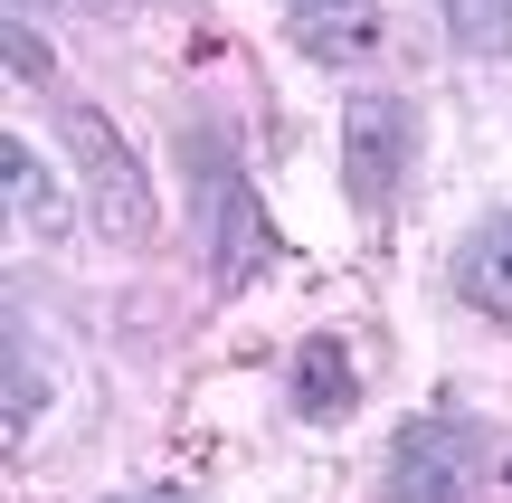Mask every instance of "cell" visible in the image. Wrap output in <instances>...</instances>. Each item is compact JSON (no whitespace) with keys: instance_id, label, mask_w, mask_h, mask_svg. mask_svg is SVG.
I'll return each mask as SVG.
<instances>
[{"instance_id":"1","label":"cell","mask_w":512,"mask_h":503,"mask_svg":"<svg viewBox=\"0 0 512 503\" xmlns=\"http://www.w3.org/2000/svg\"><path fill=\"white\" fill-rule=\"evenodd\" d=\"M190 171H200V200H190V228H200V266L219 295H247L256 266L275 257V228L266 209H256L247 171L228 162V143H209V133H190Z\"/></svg>"},{"instance_id":"2","label":"cell","mask_w":512,"mask_h":503,"mask_svg":"<svg viewBox=\"0 0 512 503\" xmlns=\"http://www.w3.org/2000/svg\"><path fill=\"white\" fill-rule=\"evenodd\" d=\"M57 143L76 152L86 209H95V228H105L114 247H143L152 228H162V209H152V181H143V162H133V143H124L95 105H67V114H57Z\"/></svg>"},{"instance_id":"3","label":"cell","mask_w":512,"mask_h":503,"mask_svg":"<svg viewBox=\"0 0 512 503\" xmlns=\"http://www.w3.org/2000/svg\"><path fill=\"white\" fill-rule=\"evenodd\" d=\"M484 437L465 418H408L389 447V503H475Z\"/></svg>"},{"instance_id":"4","label":"cell","mask_w":512,"mask_h":503,"mask_svg":"<svg viewBox=\"0 0 512 503\" xmlns=\"http://www.w3.org/2000/svg\"><path fill=\"white\" fill-rule=\"evenodd\" d=\"M408 95H351L342 105V200L361 209V219H380L389 190H399L408 171Z\"/></svg>"},{"instance_id":"5","label":"cell","mask_w":512,"mask_h":503,"mask_svg":"<svg viewBox=\"0 0 512 503\" xmlns=\"http://www.w3.org/2000/svg\"><path fill=\"white\" fill-rule=\"evenodd\" d=\"M285 29L313 67H351L380 48V0H285Z\"/></svg>"},{"instance_id":"6","label":"cell","mask_w":512,"mask_h":503,"mask_svg":"<svg viewBox=\"0 0 512 503\" xmlns=\"http://www.w3.org/2000/svg\"><path fill=\"white\" fill-rule=\"evenodd\" d=\"M456 295L484 304V314H512V200L484 209V219L456 238Z\"/></svg>"},{"instance_id":"7","label":"cell","mask_w":512,"mask_h":503,"mask_svg":"<svg viewBox=\"0 0 512 503\" xmlns=\"http://www.w3.org/2000/svg\"><path fill=\"white\" fill-rule=\"evenodd\" d=\"M0 181H10V219L29 228V238H57V228H67V200H57V181L29 162V143H19V133L0 143Z\"/></svg>"},{"instance_id":"8","label":"cell","mask_w":512,"mask_h":503,"mask_svg":"<svg viewBox=\"0 0 512 503\" xmlns=\"http://www.w3.org/2000/svg\"><path fill=\"white\" fill-rule=\"evenodd\" d=\"M294 399H304V418H342L351 399H361L342 342H304V352H294Z\"/></svg>"},{"instance_id":"9","label":"cell","mask_w":512,"mask_h":503,"mask_svg":"<svg viewBox=\"0 0 512 503\" xmlns=\"http://www.w3.org/2000/svg\"><path fill=\"white\" fill-rule=\"evenodd\" d=\"M465 57H512V0H437Z\"/></svg>"},{"instance_id":"10","label":"cell","mask_w":512,"mask_h":503,"mask_svg":"<svg viewBox=\"0 0 512 503\" xmlns=\"http://www.w3.org/2000/svg\"><path fill=\"white\" fill-rule=\"evenodd\" d=\"M38 409H48V380H38V361H29V333L10 323V437H29Z\"/></svg>"},{"instance_id":"11","label":"cell","mask_w":512,"mask_h":503,"mask_svg":"<svg viewBox=\"0 0 512 503\" xmlns=\"http://www.w3.org/2000/svg\"><path fill=\"white\" fill-rule=\"evenodd\" d=\"M10 76H19V86H38V76H48V38H38L29 19H10Z\"/></svg>"},{"instance_id":"12","label":"cell","mask_w":512,"mask_h":503,"mask_svg":"<svg viewBox=\"0 0 512 503\" xmlns=\"http://www.w3.org/2000/svg\"><path fill=\"white\" fill-rule=\"evenodd\" d=\"M133 503H181V494H133Z\"/></svg>"}]
</instances>
